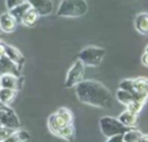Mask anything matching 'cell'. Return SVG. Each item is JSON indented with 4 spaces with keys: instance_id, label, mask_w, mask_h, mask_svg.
<instances>
[{
    "instance_id": "obj_1",
    "label": "cell",
    "mask_w": 148,
    "mask_h": 142,
    "mask_svg": "<svg viewBox=\"0 0 148 142\" xmlns=\"http://www.w3.org/2000/svg\"><path fill=\"white\" fill-rule=\"evenodd\" d=\"M75 95L81 103L99 109H110L113 102L110 90L95 80H83L75 85Z\"/></svg>"
},
{
    "instance_id": "obj_2",
    "label": "cell",
    "mask_w": 148,
    "mask_h": 142,
    "mask_svg": "<svg viewBox=\"0 0 148 142\" xmlns=\"http://www.w3.org/2000/svg\"><path fill=\"white\" fill-rule=\"evenodd\" d=\"M88 12L87 0H61L56 15L59 17H81Z\"/></svg>"
},
{
    "instance_id": "obj_3",
    "label": "cell",
    "mask_w": 148,
    "mask_h": 142,
    "mask_svg": "<svg viewBox=\"0 0 148 142\" xmlns=\"http://www.w3.org/2000/svg\"><path fill=\"white\" fill-rule=\"evenodd\" d=\"M69 124H73V113L67 107L58 109L47 119V128L53 135Z\"/></svg>"
},
{
    "instance_id": "obj_4",
    "label": "cell",
    "mask_w": 148,
    "mask_h": 142,
    "mask_svg": "<svg viewBox=\"0 0 148 142\" xmlns=\"http://www.w3.org/2000/svg\"><path fill=\"white\" fill-rule=\"evenodd\" d=\"M105 55V50L103 47L99 46H87L84 48H82L79 54H77V59L88 67H97L102 63L103 59Z\"/></svg>"
},
{
    "instance_id": "obj_5",
    "label": "cell",
    "mask_w": 148,
    "mask_h": 142,
    "mask_svg": "<svg viewBox=\"0 0 148 142\" xmlns=\"http://www.w3.org/2000/svg\"><path fill=\"white\" fill-rule=\"evenodd\" d=\"M99 128L101 132L103 133L104 136L110 137L113 135H118V134H124L125 132H127L130 128L124 126L118 118H113V117H102L99 119Z\"/></svg>"
},
{
    "instance_id": "obj_6",
    "label": "cell",
    "mask_w": 148,
    "mask_h": 142,
    "mask_svg": "<svg viewBox=\"0 0 148 142\" xmlns=\"http://www.w3.org/2000/svg\"><path fill=\"white\" fill-rule=\"evenodd\" d=\"M84 67L86 66L79 59L71 66L65 79L66 88H75V85L84 80Z\"/></svg>"
},
{
    "instance_id": "obj_7",
    "label": "cell",
    "mask_w": 148,
    "mask_h": 142,
    "mask_svg": "<svg viewBox=\"0 0 148 142\" xmlns=\"http://www.w3.org/2000/svg\"><path fill=\"white\" fill-rule=\"evenodd\" d=\"M21 70L22 67H20L17 63L10 60L6 54L0 57V75L12 74V75L21 76Z\"/></svg>"
},
{
    "instance_id": "obj_8",
    "label": "cell",
    "mask_w": 148,
    "mask_h": 142,
    "mask_svg": "<svg viewBox=\"0 0 148 142\" xmlns=\"http://www.w3.org/2000/svg\"><path fill=\"white\" fill-rule=\"evenodd\" d=\"M31 8H34L40 16H46L53 13V2L52 0H27Z\"/></svg>"
},
{
    "instance_id": "obj_9",
    "label": "cell",
    "mask_w": 148,
    "mask_h": 142,
    "mask_svg": "<svg viewBox=\"0 0 148 142\" xmlns=\"http://www.w3.org/2000/svg\"><path fill=\"white\" fill-rule=\"evenodd\" d=\"M0 87L2 88H9L14 90H21L23 87V77L22 76H16L12 74H6L1 75V82Z\"/></svg>"
},
{
    "instance_id": "obj_10",
    "label": "cell",
    "mask_w": 148,
    "mask_h": 142,
    "mask_svg": "<svg viewBox=\"0 0 148 142\" xmlns=\"http://www.w3.org/2000/svg\"><path fill=\"white\" fill-rule=\"evenodd\" d=\"M17 20L9 13H2L0 15V30L2 32H6V33H10V32H14L16 27H17Z\"/></svg>"
},
{
    "instance_id": "obj_11",
    "label": "cell",
    "mask_w": 148,
    "mask_h": 142,
    "mask_svg": "<svg viewBox=\"0 0 148 142\" xmlns=\"http://www.w3.org/2000/svg\"><path fill=\"white\" fill-rule=\"evenodd\" d=\"M134 28L140 35L148 36V12H141L135 16Z\"/></svg>"
},
{
    "instance_id": "obj_12",
    "label": "cell",
    "mask_w": 148,
    "mask_h": 142,
    "mask_svg": "<svg viewBox=\"0 0 148 142\" xmlns=\"http://www.w3.org/2000/svg\"><path fill=\"white\" fill-rule=\"evenodd\" d=\"M1 125L5 126V127H8V128H13V129H18L20 126H21L20 119H18V117L15 113L14 110L3 112V114H2V124Z\"/></svg>"
},
{
    "instance_id": "obj_13",
    "label": "cell",
    "mask_w": 148,
    "mask_h": 142,
    "mask_svg": "<svg viewBox=\"0 0 148 142\" xmlns=\"http://www.w3.org/2000/svg\"><path fill=\"white\" fill-rule=\"evenodd\" d=\"M6 55L10 60H13L15 63H17L20 67H23V65L25 62V59H24V55L22 54V52L17 47L7 44L6 45Z\"/></svg>"
},
{
    "instance_id": "obj_14",
    "label": "cell",
    "mask_w": 148,
    "mask_h": 142,
    "mask_svg": "<svg viewBox=\"0 0 148 142\" xmlns=\"http://www.w3.org/2000/svg\"><path fill=\"white\" fill-rule=\"evenodd\" d=\"M118 119L124 126H126L128 128H135L136 121H138V114H134L133 112H131L126 109L118 115Z\"/></svg>"
},
{
    "instance_id": "obj_15",
    "label": "cell",
    "mask_w": 148,
    "mask_h": 142,
    "mask_svg": "<svg viewBox=\"0 0 148 142\" xmlns=\"http://www.w3.org/2000/svg\"><path fill=\"white\" fill-rule=\"evenodd\" d=\"M39 17H40V15H39L34 8H30V9L23 15V17H22V20H21V23H22L23 25H25V27L31 28V27H35V25L37 24Z\"/></svg>"
},
{
    "instance_id": "obj_16",
    "label": "cell",
    "mask_w": 148,
    "mask_h": 142,
    "mask_svg": "<svg viewBox=\"0 0 148 142\" xmlns=\"http://www.w3.org/2000/svg\"><path fill=\"white\" fill-rule=\"evenodd\" d=\"M56 136L67 141V142H73L75 140V128H74V125L73 124H69L67 125L66 127L61 128L57 134Z\"/></svg>"
},
{
    "instance_id": "obj_17",
    "label": "cell",
    "mask_w": 148,
    "mask_h": 142,
    "mask_svg": "<svg viewBox=\"0 0 148 142\" xmlns=\"http://www.w3.org/2000/svg\"><path fill=\"white\" fill-rule=\"evenodd\" d=\"M31 8V6H30V3L28 2V1H25V2H23L22 5H20V6H16L15 8H13V9H10V10H8L16 20H17V22L18 23H21V20H22V17H23V15L29 10Z\"/></svg>"
},
{
    "instance_id": "obj_18",
    "label": "cell",
    "mask_w": 148,
    "mask_h": 142,
    "mask_svg": "<svg viewBox=\"0 0 148 142\" xmlns=\"http://www.w3.org/2000/svg\"><path fill=\"white\" fill-rule=\"evenodd\" d=\"M16 94H17V90L0 87V100H2L7 105H10L13 103V100L16 97Z\"/></svg>"
},
{
    "instance_id": "obj_19",
    "label": "cell",
    "mask_w": 148,
    "mask_h": 142,
    "mask_svg": "<svg viewBox=\"0 0 148 142\" xmlns=\"http://www.w3.org/2000/svg\"><path fill=\"white\" fill-rule=\"evenodd\" d=\"M30 139V135L24 129H16L9 137H7L2 142H25Z\"/></svg>"
},
{
    "instance_id": "obj_20",
    "label": "cell",
    "mask_w": 148,
    "mask_h": 142,
    "mask_svg": "<svg viewBox=\"0 0 148 142\" xmlns=\"http://www.w3.org/2000/svg\"><path fill=\"white\" fill-rule=\"evenodd\" d=\"M116 98H117V100L119 102V103H121L123 105H128L130 103H132L134 99H135V97L131 94V92H128V91H125V90H123V89H118L117 90V92H116Z\"/></svg>"
},
{
    "instance_id": "obj_21",
    "label": "cell",
    "mask_w": 148,
    "mask_h": 142,
    "mask_svg": "<svg viewBox=\"0 0 148 142\" xmlns=\"http://www.w3.org/2000/svg\"><path fill=\"white\" fill-rule=\"evenodd\" d=\"M141 135H142V133L139 129H136V128H130L127 132H125L123 134L124 142H138V140L140 139Z\"/></svg>"
},
{
    "instance_id": "obj_22",
    "label": "cell",
    "mask_w": 148,
    "mask_h": 142,
    "mask_svg": "<svg viewBox=\"0 0 148 142\" xmlns=\"http://www.w3.org/2000/svg\"><path fill=\"white\" fill-rule=\"evenodd\" d=\"M143 105H145V102L142 100H139V99H134L132 103H130L128 105H126V109L131 112H133L134 114H139L142 109H143Z\"/></svg>"
},
{
    "instance_id": "obj_23",
    "label": "cell",
    "mask_w": 148,
    "mask_h": 142,
    "mask_svg": "<svg viewBox=\"0 0 148 142\" xmlns=\"http://www.w3.org/2000/svg\"><path fill=\"white\" fill-rule=\"evenodd\" d=\"M119 89H123L125 91L131 92L133 96L135 95V90H134V82L133 79H125L119 83ZM136 99V98H135Z\"/></svg>"
},
{
    "instance_id": "obj_24",
    "label": "cell",
    "mask_w": 148,
    "mask_h": 142,
    "mask_svg": "<svg viewBox=\"0 0 148 142\" xmlns=\"http://www.w3.org/2000/svg\"><path fill=\"white\" fill-rule=\"evenodd\" d=\"M16 129H13V128H8V127H5V126H0V142L5 141L7 137H9Z\"/></svg>"
},
{
    "instance_id": "obj_25",
    "label": "cell",
    "mask_w": 148,
    "mask_h": 142,
    "mask_svg": "<svg viewBox=\"0 0 148 142\" xmlns=\"http://www.w3.org/2000/svg\"><path fill=\"white\" fill-rule=\"evenodd\" d=\"M27 0H5V5H6V8L8 10L15 8L16 6H20L22 5L23 2H25Z\"/></svg>"
},
{
    "instance_id": "obj_26",
    "label": "cell",
    "mask_w": 148,
    "mask_h": 142,
    "mask_svg": "<svg viewBox=\"0 0 148 142\" xmlns=\"http://www.w3.org/2000/svg\"><path fill=\"white\" fill-rule=\"evenodd\" d=\"M106 142H124V136L123 134H118V135H113L108 137Z\"/></svg>"
},
{
    "instance_id": "obj_27",
    "label": "cell",
    "mask_w": 148,
    "mask_h": 142,
    "mask_svg": "<svg viewBox=\"0 0 148 142\" xmlns=\"http://www.w3.org/2000/svg\"><path fill=\"white\" fill-rule=\"evenodd\" d=\"M12 110L13 109L9 105H7L2 100H0V112H7V111H12Z\"/></svg>"
},
{
    "instance_id": "obj_28",
    "label": "cell",
    "mask_w": 148,
    "mask_h": 142,
    "mask_svg": "<svg viewBox=\"0 0 148 142\" xmlns=\"http://www.w3.org/2000/svg\"><path fill=\"white\" fill-rule=\"evenodd\" d=\"M141 63L148 68V53L147 52H143L142 55H141Z\"/></svg>"
},
{
    "instance_id": "obj_29",
    "label": "cell",
    "mask_w": 148,
    "mask_h": 142,
    "mask_svg": "<svg viewBox=\"0 0 148 142\" xmlns=\"http://www.w3.org/2000/svg\"><path fill=\"white\" fill-rule=\"evenodd\" d=\"M6 43H3L2 40H0V57L6 54Z\"/></svg>"
},
{
    "instance_id": "obj_30",
    "label": "cell",
    "mask_w": 148,
    "mask_h": 142,
    "mask_svg": "<svg viewBox=\"0 0 148 142\" xmlns=\"http://www.w3.org/2000/svg\"><path fill=\"white\" fill-rule=\"evenodd\" d=\"M138 142H148V134H142L138 140Z\"/></svg>"
},
{
    "instance_id": "obj_31",
    "label": "cell",
    "mask_w": 148,
    "mask_h": 142,
    "mask_svg": "<svg viewBox=\"0 0 148 142\" xmlns=\"http://www.w3.org/2000/svg\"><path fill=\"white\" fill-rule=\"evenodd\" d=\"M146 95L148 96V77H147V81H146Z\"/></svg>"
},
{
    "instance_id": "obj_32",
    "label": "cell",
    "mask_w": 148,
    "mask_h": 142,
    "mask_svg": "<svg viewBox=\"0 0 148 142\" xmlns=\"http://www.w3.org/2000/svg\"><path fill=\"white\" fill-rule=\"evenodd\" d=\"M2 114H3V112H0V126H2L1 124H2Z\"/></svg>"
},
{
    "instance_id": "obj_33",
    "label": "cell",
    "mask_w": 148,
    "mask_h": 142,
    "mask_svg": "<svg viewBox=\"0 0 148 142\" xmlns=\"http://www.w3.org/2000/svg\"><path fill=\"white\" fill-rule=\"evenodd\" d=\"M145 52H147V53H148V45L145 47Z\"/></svg>"
},
{
    "instance_id": "obj_34",
    "label": "cell",
    "mask_w": 148,
    "mask_h": 142,
    "mask_svg": "<svg viewBox=\"0 0 148 142\" xmlns=\"http://www.w3.org/2000/svg\"><path fill=\"white\" fill-rule=\"evenodd\" d=\"M0 82H1V75H0Z\"/></svg>"
},
{
    "instance_id": "obj_35",
    "label": "cell",
    "mask_w": 148,
    "mask_h": 142,
    "mask_svg": "<svg viewBox=\"0 0 148 142\" xmlns=\"http://www.w3.org/2000/svg\"><path fill=\"white\" fill-rule=\"evenodd\" d=\"M0 40H1V36H0Z\"/></svg>"
}]
</instances>
